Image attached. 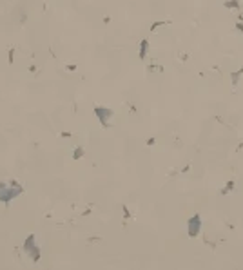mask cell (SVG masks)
<instances>
[{
    "mask_svg": "<svg viewBox=\"0 0 243 270\" xmlns=\"http://www.w3.org/2000/svg\"><path fill=\"white\" fill-rule=\"evenodd\" d=\"M96 114H100V120H102V123L103 125H107V122H105V118H109V116H113V112L109 111V109H96Z\"/></svg>",
    "mask_w": 243,
    "mask_h": 270,
    "instance_id": "1",
    "label": "cell"
},
{
    "mask_svg": "<svg viewBox=\"0 0 243 270\" xmlns=\"http://www.w3.org/2000/svg\"><path fill=\"white\" fill-rule=\"evenodd\" d=\"M223 6L227 9H241V2H239V0H225Z\"/></svg>",
    "mask_w": 243,
    "mask_h": 270,
    "instance_id": "2",
    "label": "cell"
},
{
    "mask_svg": "<svg viewBox=\"0 0 243 270\" xmlns=\"http://www.w3.org/2000/svg\"><path fill=\"white\" fill-rule=\"evenodd\" d=\"M241 76H243V67L232 73V85H234V87L238 85V82H239V78H241Z\"/></svg>",
    "mask_w": 243,
    "mask_h": 270,
    "instance_id": "3",
    "label": "cell"
},
{
    "mask_svg": "<svg viewBox=\"0 0 243 270\" xmlns=\"http://www.w3.org/2000/svg\"><path fill=\"white\" fill-rule=\"evenodd\" d=\"M147 46H149V42H147V40H142V46H140V58H142V60L145 58V53H147Z\"/></svg>",
    "mask_w": 243,
    "mask_h": 270,
    "instance_id": "4",
    "label": "cell"
},
{
    "mask_svg": "<svg viewBox=\"0 0 243 270\" xmlns=\"http://www.w3.org/2000/svg\"><path fill=\"white\" fill-rule=\"evenodd\" d=\"M232 187H234V181H229V183L225 185V189H223V192H229V190H232Z\"/></svg>",
    "mask_w": 243,
    "mask_h": 270,
    "instance_id": "5",
    "label": "cell"
},
{
    "mask_svg": "<svg viewBox=\"0 0 243 270\" xmlns=\"http://www.w3.org/2000/svg\"><path fill=\"white\" fill-rule=\"evenodd\" d=\"M165 24H167V22H156V24H152V27H151V29L154 31L156 27H160V26H165Z\"/></svg>",
    "mask_w": 243,
    "mask_h": 270,
    "instance_id": "6",
    "label": "cell"
},
{
    "mask_svg": "<svg viewBox=\"0 0 243 270\" xmlns=\"http://www.w3.org/2000/svg\"><path fill=\"white\" fill-rule=\"evenodd\" d=\"M236 29L243 33V22H238V24H236Z\"/></svg>",
    "mask_w": 243,
    "mask_h": 270,
    "instance_id": "7",
    "label": "cell"
}]
</instances>
